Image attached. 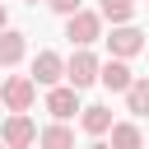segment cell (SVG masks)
Segmentation results:
<instances>
[{
    "label": "cell",
    "mask_w": 149,
    "mask_h": 149,
    "mask_svg": "<svg viewBox=\"0 0 149 149\" xmlns=\"http://www.w3.org/2000/svg\"><path fill=\"white\" fill-rule=\"evenodd\" d=\"M33 98H37L33 74H14V79H5V84H0V102H5L14 116H23V112L33 107Z\"/></svg>",
    "instance_id": "obj_1"
},
{
    "label": "cell",
    "mask_w": 149,
    "mask_h": 149,
    "mask_svg": "<svg viewBox=\"0 0 149 149\" xmlns=\"http://www.w3.org/2000/svg\"><path fill=\"white\" fill-rule=\"evenodd\" d=\"M65 37H70V42L84 51L88 42H98V37H102V14H88V9H79L74 19H65Z\"/></svg>",
    "instance_id": "obj_2"
},
{
    "label": "cell",
    "mask_w": 149,
    "mask_h": 149,
    "mask_svg": "<svg viewBox=\"0 0 149 149\" xmlns=\"http://www.w3.org/2000/svg\"><path fill=\"white\" fill-rule=\"evenodd\" d=\"M65 79H70V88H88V84H98V79H102V61H98L93 51H74V56H70Z\"/></svg>",
    "instance_id": "obj_3"
},
{
    "label": "cell",
    "mask_w": 149,
    "mask_h": 149,
    "mask_svg": "<svg viewBox=\"0 0 149 149\" xmlns=\"http://www.w3.org/2000/svg\"><path fill=\"white\" fill-rule=\"evenodd\" d=\"M65 61L56 56V51H37V61H33V84H47V88H61V79H65Z\"/></svg>",
    "instance_id": "obj_4"
},
{
    "label": "cell",
    "mask_w": 149,
    "mask_h": 149,
    "mask_svg": "<svg viewBox=\"0 0 149 149\" xmlns=\"http://www.w3.org/2000/svg\"><path fill=\"white\" fill-rule=\"evenodd\" d=\"M140 47H144V33H140V28H130V23H126V28H112V37H107L112 61H130Z\"/></svg>",
    "instance_id": "obj_5"
},
{
    "label": "cell",
    "mask_w": 149,
    "mask_h": 149,
    "mask_svg": "<svg viewBox=\"0 0 149 149\" xmlns=\"http://www.w3.org/2000/svg\"><path fill=\"white\" fill-rule=\"evenodd\" d=\"M47 112L65 126V121L79 112V88H70V84H65V88H51V93H47Z\"/></svg>",
    "instance_id": "obj_6"
},
{
    "label": "cell",
    "mask_w": 149,
    "mask_h": 149,
    "mask_svg": "<svg viewBox=\"0 0 149 149\" xmlns=\"http://www.w3.org/2000/svg\"><path fill=\"white\" fill-rule=\"evenodd\" d=\"M0 140H5V149H28V144L37 140V130H33L28 116H9L5 130H0Z\"/></svg>",
    "instance_id": "obj_7"
},
{
    "label": "cell",
    "mask_w": 149,
    "mask_h": 149,
    "mask_svg": "<svg viewBox=\"0 0 149 149\" xmlns=\"http://www.w3.org/2000/svg\"><path fill=\"white\" fill-rule=\"evenodd\" d=\"M102 88H112V93H130V84H135V74H130V65L126 61H102V79H98Z\"/></svg>",
    "instance_id": "obj_8"
},
{
    "label": "cell",
    "mask_w": 149,
    "mask_h": 149,
    "mask_svg": "<svg viewBox=\"0 0 149 149\" xmlns=\"http://www.w3.org/2000/svg\"><path fill=\"white\" fill-rule=\"evenodd\" d=\"M79 126L88 130V135H107L116 121H112V112L102 107V102H93V107H84V116H79Z\"/></svg>",
    "instance_id": "obj_9"
},
{
    "label": "cell",
    "mask_w": 149,
    "mask_h": 149,
    "mask_svg": "<svg viewBox=\"0 0 149 149\" xmlns=\"http://www.w3.org/2000/svg\"><path fill=\"white\" fill-rule=\"evenodd\" d=\"M23 51H28V42H23V33H14V28H5V33H0V65H19V61H23Z\"/></svg>",
    "instance_id": "obj_10"
},
{
    "label": "cell",
    "mask_w": 149,
    "mask_h": 149,
    "mask_svg": "<svg viewBox=\"0 0 149 149\" xmlns=\"http://www.w3.org/2000/svg\"><path fill=\"white\" fill-rule=\"evenodd\" d=\"M112 149H144V135L135 121H116L112 126Z\"/></svg>",
    "instance_id": "obj_11"
},
{
    "label": "cell",
    "mask_w": 149,
    "mask_h": 149,
    "mask_svg": "<svg viewBox=\"0 0 149 149\" xmlns=\"http://www.w3.org/2000/svg\"><path fill=\"white\" fill-rule=\"evenodd\" d=\"M42 149H74V130L61 126V121L47 126V130H42Z\"/></svg>",
    "instance_id": "obj_12"
},
{
    "label": "cell",
    "mask_w": 149,
    "mask_h": 149,
    "mask_svg": "<svg viewBox=\"0 0 149 149\" xmlns=\"http://www.w3.org/2000/svg\"><path fill=\"white\" fill-rule=\"evenodd\" d=\"M98 14H102V19H112L116 28H126V19L135 14V0H102V5H98Z\"/></svg>",
    "instance_id": "obj_13"
},
{
    "label": "cell",
    "mask_w": 149,
    "mask_h": 149,
    "mask_svg": "<svg viewBox=\"0 0 149 149\" xmlns=\"http://www.w3.org/2000/svg\"><path fill=\"white\" fill-rule=\"evenodd\" d=\"M126 107H130L135 116H149V79H135V84H130V93H126Z\"/></svg>",
    "instance_id": "obj_14"
},
{
    "label": "cell",
    "mask_w": 149,
    "mask_h": 149,
    "mask_svg": "<svg viewBox=\"0 0 149 149\" xmlns=\"http://www.w3.org/2000/svg\"><path fill=\"white\" fill-rule=\"evenodd\" d=\"M47 5H51L56 14H65V19H74V14H79V0H47Z\"/></svg>",
    "instance_id": "obj_15"
},
{
    "label": "cell",
    "mask_w": 149,
    "mask_h": 149,
    "mask_svg": "<svg viewBox=\"0 0 149 149\" xmlns=\"http://www.w3.org/2000/svg\"><path fill=\"white\" fill-rule=\"evenodd\" d=\"M5 23H9V14H5V5H0V33H5Z\"/></svg>",
    "instance_id": "obj_16"
},
{
    "label": "cell",
    "mask_w": 149,
    "mask_h": 149,
    "mask_svg": "<svg viewBox=\"0 0 149 149\" xmlns=\"http://www.w3.org/2000/svg\"><path fill=\"white\" fill-rule=\"evenodd\" d=\"M88 149H112V144H102V140H93V144H88Z\"/></svg>",
    "instance_id": "obj_17"
},
{
    "label": "cell",
    "mask_w": 149,
    "mask_h": 149,
    "mask_svg": "<svg viewBox=\"0 0 149 149\" xmlns=\"http://www.w3.org/2000/svg\"><path fill=\"white\" fill-rule=\"evenodd\" d=\"M28 5H37V0H28Z\"/></svg>",
    "instance_id": "obj_18"
},
{
    "label": "cell",
    "mask_w": 149,
    "mask_h": 149,
    "mask_svg": "<svg viewBox=\"0 0 149 149\" xmlns=\"http://www.w3.org/2000/svg\"><path fill=\"white\" fill-rule=\"evenodd\" d=\"M0 149H5V140H0Z\"/></svg>",
    "instance_id": "obj_19"
}]
</instances>
